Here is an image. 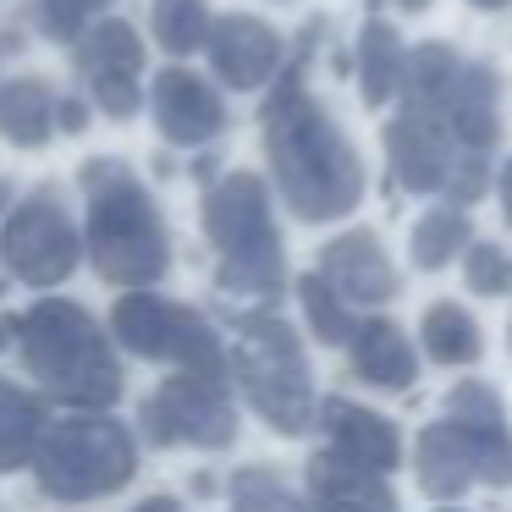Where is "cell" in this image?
Segmentation results:
<instances>
[{
  "mask_svg": "<svg viewBox=\"0 0 512 512\" xmlns=\"http://www.w3.org/2000/svg\"><path fill=\"white\" fill-rule=\"evenodd\" d=\"M320 430L331 435L325 452L347 457V463H358V468L386 474V468L402 463L397 424H391L386 413H375V408H358V402H347V397H325L320 402Z\"/></svg>",
  "mask_w": 512,
  "mask_h": 512,
  "instance_id": "9c48e42d",
  "label": "cell"
},
{
  "mask_svg": "<svg viewBox=\"0 0 512 512\" xmlns=\"http://www.w3.org/2000/svg\"><path fill=\"white\" fill-rule=\"evenodd\" d=\"M61 105L50 100L45 83H12V89L0 94V127H6V138L12 144H45L50 138V116H56Z\"/></svg>",
  "mask_w": 512,
  "mask_h": 512,
  "instance_id": "44dd1931",
  "label": "cell"
},
{
  "mask_svg": "<svg viewBox=\"0 0 512 512\" xmlns=\"http://www.w3.org/2000/svg\"><path fill=\"white\" fill-rule=\"evenodd\" d=\"M78 67L89 72V83H138V67H144V45L127 23H100L78 39Z\"/></svg>",
  "mask_w": 512,
  "mask_h": 512,
  "instance_id": "e0dca14e",
  "label": "cell"
},
{
  "mask_svg": "<svg viewBox=\"0 0 512 512\" xmlns=\"http://www.w3.org/2000/svg\"><path fill=\"white\" fill-rule=\"evenodd\" d=\"M501 215H507V226H512V160L501 166Z\"/></svg>",
  "mask_w": 512,
  "mask_h": 512,
  "instance_id": "4316f807",
  "label": "cell"
},
{
  "mask_svg": "<svg viewBox=\"0 0 512 512\" xmlns=\"http://www.w3.org/2000/svg\"><path fill=\"white\" fill-rule=\"evenodd\" d=\"M232 490H237V507L243 512H314V507H303L270 468H243V474L232 479Z\"/></svg>",
  "mask_w": 512,
  "mask_h": 512,
  "instance_id": "cb8c5ba5",
  "label": "cell"
},
{
  "mask_svg": "<svg viewBox=\"0 0 512 512\" xmlns=\"http://www.w3.org/2000/svg\"><path fill=\"white\" fill-rule=\"evenodd\" d=\"M56 116H61V127H83V105L78 100H61Z\"/></svg>",
  "mask_w": 512,
  "mask_h": 512,
  "instance_id": "83f0119b",
  "label": "cell"
},
{
  "mask_svg": "<svg viewBox=\"0 0 512 512\" xmlns=\"http://www.w3.org/2000/svg\"><path fill=\"white\" fill-rule=\"evenodd\" d=\"M419 336H424V353H430L435 364H474V358L485 353V336H479L474 314L457 309V303H430Z\"/></svg>",
  "mask_w": 512,
  "mask_h": 512,
  "instance_id": "d6986e66",
  "label": "cell"
},
{
  "mask_svg": "<svg viewBox=\"0 0 512 512\" xmlns=\"http://www.w3.org/2000/svg\"><path fill=\"white\" fill-rule=\"evenodd\" d=\"M446 419L479 424V430H507V408L485 380H463V386L446 391Z\"/></svg>",
  "mask_w": 512,
  "mask_h": 512,
  "instance_id": "d4e9b609",
  "label": "cell"
},
{
  "mask_svg": "<svg viewBox=\"0 0 512 512\" xmlns=\"http://www.w3.org/2000/svg\"><path fill=\"white\" fill-rule=\"evenodd\" d=\"M28 248H34L28 276H61V270L72 265V232H67V221H61L56 204H34V210H23V221H17V232H12V254L23 259Z\"/></svg>",
  "mask_w": 512,
  "mask_h": 512,
  "instance_id": "ac0fdd59",
  "label": "cell"
},
{
  "mask_svg": "<svg viewBox=\"0 0 512 512\" xmlns=\"http://www.w3.org/2000/svg\"><path fill=\"white\" fill-rule=\"evenodd\" d=\"M309 490H314V512H397L386 474L358 468L336 452L309 457Z\"/></svg>",
  "mask_w": 512,
  "mask_h": 512,
  "instance_id": "5bb4252c",
  "label": "cell"
},
{
  "mask_svg": "<svg viewBox=\"0 0 512 512\" xmlns=\"http://www.w3.org/2000/svg\"><path fill=\"white\" fill-rule=\"evenodd\" d=\"M430 116H441L452 127V138L468 155H485L496 144V72L485 61H463L441 100V111H430Z\"/></svg>",
  "mask_w": 512,
  "mask_h": 512,
  "instance_id": "4fadbf2b",
  "label": "cell"
},
{
  "mask_svg": "<svg viewBox=\"0 0 512 512\" xmlns=\"http://www.w3.org/2000/svg\"><path fill=\"white\" fill-rule=\"evenodd\" d=\"M94 188V254L111 281H155L166 270V232L155 204L122 166H89Z\"/></svg>",
  "mask_w": 512,
  "mask_h": 512,
  "instance_id": "277c9868",
  "label": "cell"
},
{
  "mask_svg": "<svg viewBox=\"0 0 512 512\" xmlns=\"http://www.w3.org/2000/svg\"><path fill=\"white\" fill-rule=\"evenodd\" d=\"M463 281H468V292H479V298H496V292L512 287V259L501 254L496 243H474L468 259H463Z\"/></svg>",
  "mask_w": 512,
  "mask_h": 512,
  "instance_id": "484cf974",
  "label": "cell"
},
{
  "mask_svg": "<svg viewBox=\"0 0 512 512\" xmlns=\"http://www.w3.org/2000/svg\"><path fill=\"white\" fill-rule=\"evenodd\" d=\"M441 512H463V507H441Z\"/></svg>",
  "mask_w": 512,
  "mask_h": 512,
  "instance_id": "1f68e13d",
  "label": "cell"
},
{
  "mask_svg": "<svg viewBox=\"0 0 512 512\" xmlns=\"http://www.w3.org/2000/svg\"><path fill=\"white\" fill-rule=\"evenodd\" d=\"M386 155L391 171L408 193H446L457 177V166L468 160V149L452 138V127L430 111H402L386 127Z\"/></svg>",
  "mask_w": 512,
  "mask_h": 512,
  "instance_id": "52a82bcc",
  "label": "cell"
},
{
  "mask_svg": "<svg viewBox=\"0 0 512 512\" xmlns=\"http://www.w3.org/2000/svg\"><path fill=\"white\" fill-rule=\"evenodd\" d=\"M149 430L160 441H199V446H226L237 435L232 402L221 391V375H204V369H188L177 375L155 402H149Z\"/></svg>",
  "mask_w": 512,
  "mask_h": 512,
  "instance_id": "8992f818",
  "label": "cell"
},
{
  "mask_svg": "<svg viewBox=\"0 0 512 512\" xmlns=\"http://www.w3.org/2000/svg\"><path fill=\"white\" fill-rule=\"evenodd\" d=\"M320 276L342 292L347 303H386L397 298V270H391L386 248L375 232H342L336 243H325L320 254Z\"/></svg>",
  "mask_w": 512,
  "mask_h": 512,
  "instance_id": "30bf717a",
  "label": "cell"
},
{
  "mask_svg": "<svg viewBox=\"0 0 512 512\" xmlns=\"http://www.w3.org/2000/svg\"><path fill=\"white\" fill-rule=\"evenodd\" d=\"M298 298H303V314H309V325H314L320 342H353V331H358L353 309H347V298L320 276V270L298 281Z\"/></svg>",
  "mask_w": 512,
  "mask_h": 512,
  "instance_id": "603a6c76",
  "label": "cell"
},
{
  "mask_svg": "<svg viewBox=\"0 0 512 512\" xmlns=\"http://www.w3.org/2000/svg\"><path fill=\"white\" fill-rule=\"evenodd\" d=\"M155 122H160V133H166L171 144H204V138L221 133L226 111H221V94H215L204 78H193V72H160Z\"/></svg>",
  "mask_w": 512,
  "mask_h": 512,
  "instance_id": "7c38bea8",
  "label": "cell"
},
{
  "mask_svg": "<svg viewBox=\"0 0 512 512\" xmlns=\"http://www.w3.org/2000/svg\"><path fill=\"white\" fill-rule=\"evenodd\" d=\"M204 226H210L215 248H221V287L226 292H254L270 298L281 292V237L270 226V199L265 182L237 171L204 204Z\"/></svg>",
  "mask_w": 512,
  "mask_h": 512,
  "instance_id": "7a4b0ae2",
  "label": "cell"
},
{
  "mask_svg": "<svg viewBox=\"0 0 512 512\" xmlns=\"http://www.w3.org/2000/svg\"><path fill=\"white\" fill-rule=\"evenodd\" d=\"M353 375L364 386H380V391H408L419 380V358H413L402 325L391 320H358L353 331Z\"/></svg>",
  "mask_w": 512,
  "mask_h": 512,
  "instance_id": "9a60e30c",
  "label": "cell"
},
{
  "mask_svg": "<svg viewBox=\"0 0 512 512\" xmlns=\"http://www.w3.org/2000/svg\"><path fill=\"white\" fill-rule=\"evenodd\" d=\"M237 380H243L248 402L259 408V419L281 435H303L320 408H314V386H309V364H303V347L292 336L287 320H248L243 342H237Z\"/></svg>",
  "mask_w": 512,
  "mask_h": 512,
  "instance_id": "3957f363",
  "label": "cell"
},
{
  "mask_svg": "<svg viewBox=\"0 0 512 512\" xmlns=\"http://www.w3.org/2000/svg\"><path fill=\"white\" fill-rule=\"evenodd\" d=\"M83 6H89V12H100V6H111V0H83Z\"/></svg>",
  "mask_w": 512,
  "mask_h": 512,
  "instance_id": "f546056e",
  "label": "cell"
},
{
  "mask_svg": "<svg viewBox=\"0 0 512 512\" xmlns=\"http://www.w3.org/2000/svg\"><path fill=\"white\" fill-rule=\"evenodd\" d=\"M413 474L435 501H457L474 479L512 485V430H479L463 419H441L413 441Z\"/></svg>",
  "mask_w": 512,
  "mask_h": 512,
  "instance_id": "5b68a950",
  "label": "cell"
},
{
  "mask_svg": "<svg viewBox=\"0 0 512 512\" xmlns=\"http://www.w3.org/2000/svg\"><path fill=\"white\" fill-rule=\"evenodd\" d=\"M474 6H507V0H474Z\"/></svg>",
  "mask_w": 512,
  "mask_h": 512,
  "instance_id": "4dcf8cb0",
  "label": "cell"
},
{
  "mask_svg": "<svg viewBox=\"0 0 512 512\" xmlns=\"http://www.w3.org/2000/svg\"><path fill=\"white\" fill-rule=\"evenodd\" d=\"M397 6H408V12H424V6H430V0H397Z\"/></svg>",
  "mask_w": 512,
  "mask_h": 512,
  "instance_id": "f1b7e54d",
  "label": "cell"
},
{
  "mask_svg": "<svg viewBox=\"0 0 512 512\" xmlns=\"http://www.w3.org/2000/svg\"><path fill=\"white\" fill-rule=\"evenodd\" d=\"M402 78H408V45L397 39V28L386 17L364 23V34H358V83H364V100L386 105L402 89Z\"/></svg>",
  "mask_w": 512,
  "mask_h": 512,
  "instance_id": "2e32d148",
  "label": "cell"
},
{
  "mask_svg": "<svg viewBox=\"0 0 512 512\" xmlns=\"http://www.w3.org/2000/svg\"><path fill=\"white\" fill-rule=\"evenodd\" d=\"M468 248H474L468 215L452 210V204L419 215V226H413V237H408V254H413V265H419V270H441V265H452L457 254H468Z\"/></svg>",
  "mask_w": 512,
  "mask_h": 512,
  "instance_id": "ffe728a7",
  "label": "cell"
},
{
  "mask_svg": "<svg viewBox=\"0 0 512 512\" xmlns=\"http://www.w3.org/2000/svg\"><path fill=\"white\" fill-rule=\"evenodd\" d=\"M116 331L138 347V353H166L182 358L188 369H204V375H221V358H215V336L193 320L188 309L177 303H160V298H127L116 309Z\"/></svg>",
  "mask_w": 512,
  "mask_h": 512,
  "instance_id": "ba28073f",
  "label": "cell"
},
{
  "mask_svg": "<svg viewBox=\"0 0 512 512\" xmlns=\"http://www.w3.org/2000/svg\"><path fill=\"white\" fill-rule=\"evenodd\" d=\"M265 149L276 188L298 221H336L364 199V166L336 122L303 94V78L287 72L265 105Z\"/></svg>",
  "mask_w": 512,
  "mask_h": 512,
  "instance_id": "6da1fadb",
  "label": "cell"
},
{
  "mask_svg": "<svg viewBox=\"0 0 512 512\" xmlns=\"http://www.w3.org/2000/svg\"><path fill=\"white\" fill-rule=\"evenodd\" d=\"M210 6L204 0H155V39L171 56H188V50L210 45Z\"/></svg>",
  "mask_w": 512,
  "mask_h": 512,
  "instance_id": "7402d4cb",
  "label": "cell"
},
{
  "mask_svg": "<svg viewBox=\"0 0 512 512\" xmlns=\"http://www.w3.org/2000/svg\"><path fill=\"white\" fill-rule=\"evenodd\" d=\"M204 50H210L221 83H232V89H259L281 67V39L265 23H254V17H221L210 28V45Z\"/></svg>",
  "mask_w": 512,
  "mask_h": 512,
  "instance_id": "8fae6325",
  "label": "cell"
}]
</instances>
